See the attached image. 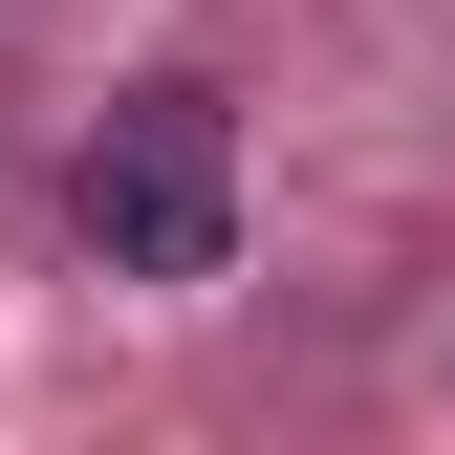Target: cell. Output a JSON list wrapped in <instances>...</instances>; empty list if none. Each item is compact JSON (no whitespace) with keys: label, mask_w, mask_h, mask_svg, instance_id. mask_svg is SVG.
<instances>
[{"label":"cell","mask_w":455,"mask_h":455,"mask_svg":"<svg viewBox=\"0 0 455 455\" xmlns=\"http://www.w3.org/2000/svg\"><path fill=\"white\" fill-rule=\"evenodd\" d=\"M66 217L108 282H239V108H217L196 66L108 87V131L66 152Z\"/></svg>","instance_id":"1"}]
</instances>
